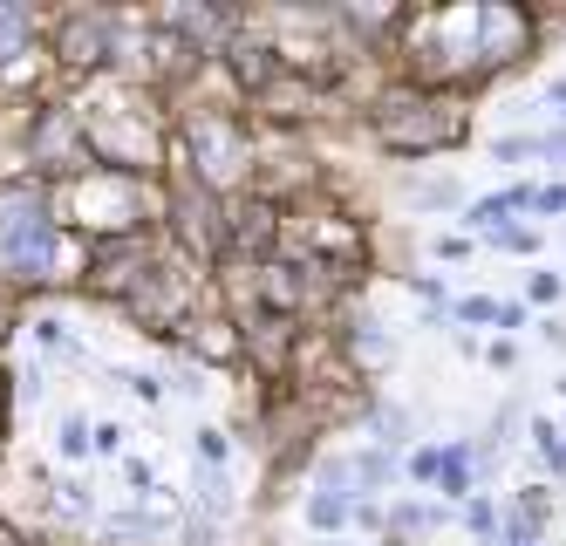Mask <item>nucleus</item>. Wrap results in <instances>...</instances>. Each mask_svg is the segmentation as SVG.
<instances>
[{"instance_id":"7","label":"nucleus","mask_w":566,"mask_h":546,"mask_svg":"<svg viewBox=\"0 0 566 546\" xmlns=\"http://www.w3.org/2000/svg\"><path fill=\"white\" fill-rule=\"evenodd\" d=\"M341 499H314V506H307V519H314V526H341Z\"/></svg>"},{"instance_id":"1","label":"nucleus","mask_w":566,"mask_h":546,"mask_svg":"<svg viewBox=\"0 0 566 546\" xmlns=\"http://www.w3.org/2000/svg\"><path fill=\"white\" fill-rule=\"evenodd\" d=\"M457 137V110L430 103V96H396L382 103V144L389 151H437Z\"/></svg>"},{"instance_id":"2","label":"nucleus","mask_w":566,"mask_h":546,"mask_svg":"<svg viewBox=\"0 0 566 546\" xmlns=\"http://www.w3.org/2000/svg\"><path fill=\"white\" fill-rule=\"evenodd\" d=\"M526 14L519 7H478V48L471 55H485V62H512L519 48H526Z\"/></svg>"},{"instance_id":"3","label":"nucleus","mask_w":566,"mask_h":546,"mask_svg":"<svg viewBox=\"0 0 566 546\" xmlns=\"http://www.w3.org/2000/svg\"><path fill=\"white\" fill-rule=\"evenodd\" d=\"M198 157H205V178H232L239 171V137L226 123H198Z\"/></svg>"},{"instance_id":"6","label":"nucleus","mask_w":566,"mask_h":546,"mask_svg":"<svg viewBox=\"0 0 566 546\" xmlns=\"http://www.w3.org/2000/svg\"><path fill=\"white\" fill-rule=\"evenodd\" d=\"M539 451H546V465L553 471H566V437L560 430H539Z\"/></svg>"},{"instance_id":"4","label":"nucleus","mask_w":566,"mask_h":546,"mask_svg":"<svg viewBox=\"0 0 566 546\" xmlns=\"http://www.w3.org/2000/svg\"><path fill=\"white\" fill-rule=\"evenodd\" d=\"M103 48H110V21H69L62 28V55L69 62H103Z\"/></svg>"},{"instance_id":"8","label":"nucleus","mask_w":566,"mask_h":546,"mask_svg":"<svg viewBox=\"0 0 566 546\" xmlns=\"http://www.w3.org/2000/svg\"><path fill=\"white\" fill-rule=\"evenodd\" d=\"M546 103H560V117H566V82H553V89H546Z\"/></svg>"},{"instance_id":"5","label":"nucleus","mask_w":566,"mask_h":546,"mask_svg":"<svg viewBox=\"0 0 566 546\" xmlns=\"http://www.w3.org/2000/svg\"><path fill=\"white\" fill-rule=\"evenodd\" d=\"M21 35H28V14H21V7H0V55H14Z\"/></svg>"}]
</instances>
